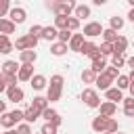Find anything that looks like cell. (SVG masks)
Returning <instances> with one entry per match:
<instances>
[{"mask_svg":"<svg viewBox=\"0 0 134 134\" xmlns=\"http://www.w3.org/2000/svg\"><path fill=\"white\" fill-rule=\"evenodd\" d=\"M63 84H65L63 75L54 73V75L50 77V82H48V90H46V98H48V103H57V100H61V94H63Z\"/></svg>","mask_w":134,"mask_h":134,"instance_id":"obj_1","label":"cell"},{"mask_svg":"<svg viewBox=\"0 0 134 134\" xmlns=\"http://www.w3.org/2000/svg\"><path fill=\"white\" fill-rule=\"evenodd\" d=\"M80 98H82L84 105L90 107V109H98V107H100V96H98V92H96L94 88H84L82 94H80Z\"/></svg>","mask_w":134,"mask_h":134,"instance_id":"obj_2","label":"cell"},{"mask_svg":"<svg viewBox=\"0 0 134 134\" xmlns=\"http://www.w3.org/2000/svg\"><path fill=\"white\" fill-rule=\"evenodd\" d=\"M80 54H84V57H90L92 61H94V59H98V57H103V54H100V50H98V46H96L94 42H90V40H86V42H84V46H82Z\"/></svg>","mask_w":134,"mask_h":134,"instance_id":"obj_3","label":"cell"},{"mask_svg":"<svg viewBox=\"0 0 134 134\" xmlns=\"http://www.w3.org/2000/svg\"><path fill=\"white\" fill-rule=\"evenodd\" d=\"M8 19H10L15 25H21V23H25V19H27V10H25L23 6H15V8H10Z\"/></svg>","mask_w":134,"mask_h":134,"instance_id":"obj_4","label":"cell"},{"mask_svg":"<svg viewBox=\"0 0 134 134\" xmlns=\"http://www.w3.org/2000/svg\"><path fill=\"white\" fill-rule=\"evenodd\" d=\"M103 25L98 23V21H90V23H86L84 25V36L86 38H96V36H103Z\"/></svg>","mask_w":134,"mask_h":134,"instance_id":"obj_5","label":"cell"},{"mask_svg":"<svg viewBox=\"0 0 134 134\" xmlns=\"http://www.w3.org/2000/svg\"><path fill=\"white\" fill-rule=\"evenodd\" d=\"M42 117H44V119H46L48 124L57 126V128H59V126L63 124V117H61V115H59V111H54L52 107H46V109L42 111Z\"/></svg>","mask_w":134,"mask_h":134,"instance_id":"obj_6","label":"cell"},{"mask_svg":"<svg viewBox=\"0 0 134 134\" xmlns=\"http://www.w3.org/2000/svg\"><path fill=\"white\" fill-rule=\"evenodd\" d=\"M6 98L17 105V103H21V100L25 98V92H23L19 86H8V88H6Z\"/></svg>","mask_w":134,"mask_h":134,"instance_id":"obj_7","label":"cell"},{"mask_svg":"<svg viewBox=\"0 0 134 134\" xmlns=\"http://www.w3.org/2000/svg\"><path fill=\"white\" fill-rule=\"evenodd\" d=\"M34 75H36V73H34V65H29V63H21V67H19V73H17L19 82H29Z\"/></svg>","mask_w":134,"mask_h":134,"instance_id":"obj_8","label":"cell"},{"mask_svg":"<svg viewBox=\"0 0 134 134\" xmlns=\"http://www.w3.org/2000/svg\"><path fill=\"white\" fill-rule=\"evenodd\" d=\"M98 115H103V117H113L115 113H117V105L115 103H111V100H103L100 103V107H98Z\"/></svg>","mask_w":134,"mask_h":134,"instance_id":"obj_9","label":"cell"},{"mask_svg":"<svg viewBox=\"0 0 134 134\" xmlns=\"http://www.w3.org/2000/svg\"><path fill=\"white\" fill-rule=\"evenodd\" d=\"M84 42H86V36H84V34H73L67 46H69V50L80 52V50H82V46H84Z\"/></svg>","mask_w":134,"mask_h":134,"instance_id":"obj_10","label":"cell"},{"mask_svg":"<svg viewBox=\"0 0 134 134\" xmlns=\"http://www.w3.org/2000/svg\"><path fill=\"white\" fill-rule=\"evenodd\" d=\"M113 82H115V80H111V77L103 71V73H98V75H96V82H94V84H96V88H98V90L107 92V90L111 88V84H113Z\"/></svg>","mask_w":134,"mask_h":134,"instance_id":"obj_11","label":"cell"},{"mask_svg":"<svg viewBox=\"0 0 134 134\" xmlns=\"http://www.w3.org/2000/svg\"><path fill=\"white\" fill-rule=\"evenodd\" d=\"M109 119H111V117H103V115H96V117L92 119V130H94L96 134H100V132H107Z\"/></svg>","mask_w":134,"mask_h":134,"instance_id":"obj_12","label":"cell"},{"mask_svg":"<svg viewBox=\"0 0 134 134\" xmlns=\"http://www.w3.org/2000/svg\"><path fill=\"white\" fill-rule=\"evenodd\" d=\"M126 50H128V38L126 36H117V40L113 42V54H126Z\"/></svg>","mask_w":134,"mask_h":134,"instance_id":"obj_13","label":"cell"},{"mask_svg":"<svg viewBox=\"0 0 134 134\" xmlns=\"http://www.w3.org/2000/svg\"><path fill=\"white\" fill-rule=\"evenodd\" d=\"M38 117H42V111H38V109H36V107H31V105L23 111V121H25V124H34Z\"/></svg>","mask_w":134,"mask_h":134,"instance_id":"obj_14","label":"cell"},{"mask_svg":"<svg viewBox=\"0 0 134 134\" xmlns=\"http://www.w3.org/2000/svg\"><path fill=\"white\" fill-rule=\"evenodd\" d=\"M42 40H46V42H57V40H59V29H57L54 25L44 27V29H42Z\"/></svg>","mask_w":134,"mask_h":134,"instance_id":"obj_15","label":"cell"},{"mask_svg":"<svg viewBox=\"0 0 134 134\" xmlns=\"http://www.w3.org/2000/svg\"><path fill=\"white\" fill-rule=\"evenodd\" d=\"M19 61H21V63H29V65H34V63L38 61V52L31 50V48L21 50V52H19Z\"/></svg>","mask_w":134,"mask_h":134,"instance_id":"obj_16","label":"cell"},{"mask_svg":"<svg viewBox=\"0 0 134 134\" xmlns=\"http://www.w3.org/2000/svg\"><path fill=\"white\" fill-rule=\"evenodd\" d=\"M29 84H31V88H34V90H38V92H40V90H44V88H46L48 80H46V75H42V73H36V75L29 80Z\"/></svg>","mask_w":134,"mask_h":134,"instance_id":"obj_17","label":"cell"},{"mask_svg":"<svg viewBox=\"0 0 134 134\" xmlns=\"http://www.w3.org/2000/svg\"><path fill=\"white\" fill-rule=\"evenodd\" d=\"M105 96H107V100H111V103H119V100H124V90L111 86V88L105 92Z\"/></svg>","mask_w":134,"mask_h":134,"instance_id":"obj_18","label":"cell"},{"mask_svg":"<svg viewBox=\"0 0 134 134\" xmlns=\"http://www.w3.org/2000/svg\"><path fill=\"white\" fill-rule=\"evenodd\" d=\"M0 126H2L4 130H10V128H15V126H17V119L13 117V113H10V111H6V113H2V115H0Z\"/></svg>","mask_w":134,"mask_h":134,"instance_id":"obj_19","label":"cell"},{"mask_svg":"<svg viewBox=\"0 0 134 134\" xmlns=\"http://www.w3.org/2000/svg\"><path fill=\"white\" fill-rule=\"evenodd\" d=\"M15 29H17V25H15L10 19H6V17H0V34L8 36V34H15Z\"/></svg>","mask_w":134,"mask_h":134,"instance_id":"obj_20","label":"cell"},{"mask_svg":"<svg viewBox=\"0 0 134 134\" xmlns=\"http://www.w3.org/2000/svg\"><path fill=\"white\" fill-rule=\"evenodd\" d=\"M67 48H69L67 44H63V42L57 40V42L50 44V54H52V57H63V54H67Z\"/></svg>","mask_w":134,"mask_h":134,"instance_id":"obj_21","label":"cell"},{"mask_svg":"<svg viewBox=\"0 0 134 134\" xmlns=\"http://www.w3.org/2000/svg\"><path fill=\"white\" fill-rule=\"evenodd\" d=\"M19 67H21V65H17V61H10V59H8V61H4V63L0 65V71H2V73H15V75H17V73H19Z\"/></svg>","mask_w":134,"mask_h":134,"instance_id":"obj_22","label":"cell"},{"mask_svg":"<svg viewBox=\"0 0 134 134\" xmlns=\"http://www.w3.org/2000/svg\"><path fill=\"white\" fill-rule=\"evenodd\" d=\"M13 48H15V44H10L8 36L0 34V54H10V52H13Z\"/></svg>","mask_w":134,"mask_h":134,"instance_id":"obj_23","label":"cell"},{"mask_svg":"<svg viewBox=\"0 0 134 134\" xmlns=\"http://www.w3.org/2000/svg\"><path fill=\"white\" fill-rule=\"evenodd\" d=\"M90 15H92V10H90V6H86V4H77L75 10H73V17H77L80 21H82V19H88Z\"/></svg>","mask_w":134,"mask_h":134,"instance_id":"obj_24","label":"cell"},{"mask_svg":"<svg viewBox=\"0 0 134 134\" xmlns=\"http://www.w3.org/2000/svg\"><path fill=\"white\" fill-rule=\"evenodd\" d=\"M90 69H92L96 75H98V73H103V71L107 69V59H105V57H98V59H94V61H92V65H90Z\"/></svg>","mask_w":134,"mask_h":134,"instance_id":"obj_25","label":"cell"},{"mask_svg":"<svg viewBox=\"0 0 134 134\" xmlns=\"http://www.w3.org/2000/svg\"><path fill=\"white\" fill-rule=\"evenodd\" d=\"M124 25H126V19H124V17H117V15H115V17H111V19H109V27H111V29H115V31L124 29Z\"/></svg>","mask_w":134,"mask_h":134,"instance_id":"obj_26","label":"cell"},{"mask_svg":"<svg viewBox=\"0 0 134 134\" xmlns=\"http://www.w3.org/2000/svg\"><path fill=\"white\" fill-rule=\"evenodd\" d=\"M117 36H119V34H117L115 29H111V27H105V29H103V42H111V44H113V42L117 40Z\"/></svg>","mask_w":134,"mask_h":134,"instance_id":"obj_27","label":"cell"},{"mask_svg":"<svg viewBox=\"0 0 134 134\" xmlns=\"http://www.w3.org/2000/svg\"><path fill=\"white\" fill-rule=\"evenodd\" d=\"M113 84H115V88H119V90H128V88H130V77L119 73V75H117V80H115Z\"/></svg>","mask_w":134,"mask_h":134,"instance_id":"obj_28","label":"cell"},{"mask_svg":"<svg viewBox=\"0 0 134 134\" xmlns=\"http://www.w3.org/2000/svg\"><path fill=\"white\" fill-rule=\"evenodd\" d=\"M48 105H50V103H48V98H46V96H34V103H31V107H36L38 111H44Z\"/></svg>","mask_w":134,"mask_h":134,"instance_id":"obj_29","label":"cell"},{"mask_svg":"<svg viewBox=\"0 0 134 134\" xmlns=\"http://www.w3.org/2000/svg\"><path fill=\"white\" fill-rule=\"evenodd\" d=\"M121 103H124V113H126L128 117H134V98L128 96V98H124Z\"/></svg>","mask_w":134,"mask_h":134,"instance_id":"obj_30","label":"cell"},{"mask_svg":"<svg viewBox=\"0 0 134 134\" xmlns=\"http://www.w3.org/2000/svg\"><path fill=\"white\" fill-rule=\"evenodd\" d=\"M82 82H84V84H94V82H96V73H94L90 67L84 69V71H82Z\"/></svg>","mask_w":134,"mask_h":134,"instance_id":"obj_31","label":"cell"},{"mask_svg":"<svg viewBox=\"0 0 134 134\" xmlns=\"http://www.w3.org/2000/svg\"><path fill=\"white\" fill-rule=\"evenodd\" d=\"M15 48H17L19 52L29 48V42H27V34H25V36H21V38H17V42H15Z\"/></svg>","mask_w":134,"mask_h":134,"instance_id":"obj_32","label":"cell"},{"mask_svg":"<svg viewBox=\"0 0 134 134\" xmlns=\"http://www.w3.org/2000/svg\"><path fill=\"white\" fill-rule=\"evenodd\" d=\"M67 29H69V31H73V34H75V31H77V29H80V19H77V17H73V15H71V17H69V19H67Z\"/></svg>","mask_w":134,"mask_h":134,"instance_id":"obj_33","label":"cell"},{"mask_svg":"<svg viewBox=\"0 0 134 134\" xmlns=\"http://www.w3.org/2000/svg\"><path fill=\"white\" fill-rule=\"evenodd\" d=\"M98 50H100L103 57H111V54H113V44H111V42H103V44L98 46Z\"/></svg>","mask_w":134,"mask_h":134,"instance_id":"obj_34","label":"cell"},{"mask_svg":"<svg viewBox=\"0 0 134 134\" xmlns=\"http://www.w3.org/2000/svg\"><path fill=\"white\" fill-rule=\"evenodd\" d=\"M67 19L69 17H59V15H54V27L61 31V29H67Z\"/></svg>","mask_w":134,"mask_h":134,"instance_id":"obj_35","label":"cell"},{"mask_svg":"<svg viewBox=\"0 0 134 134\" xmlns=\"http://www.w3.org/2000/svg\"><path fill=\"white\" fill-rule=\"evenodd\" d=\"M42 29H44V27L36 23V25H31V27H29V31H27V34H29V36H34V38H38V40H42Z\"/></svg>","mask_w":134,"mask_h":134,"instance_id":"obj_36","label":"cell"},{"mask_svg":"<svg viewBox=\"0 0 134 134\" xmlns=\"http://www.w3.org/2000/svg\"><path fill=\"white\" fill-rule=\"evenodd\" d=\"M71 36H73V31H69V29H61V31H59V42H63V44H69Z\"/></svg>","mask_w":134,"mask_h":134,"instance_id":"obj_37","label":"cell"},{"mask_svg":"<svg viewBox=\"0 0 134 134\" xmlns=\"http://www.w3.org/2000/svg\"><path fill=\"white\" fill-rule=\"evenodd\" d=\"M124 63H126V57H124V54H113V57H111V65H113V67L119 69V67H124Z\"/></svg>","mask_w":134,"mask_h":134,"instance_id":"obj_38","label":"cell"},{"mask_svg":"<svg viewBox=\"0 0 134 134\" xmlns=\"http://www.w3.org/2000/svg\"><path fill=\"white\" fill-rule=\"evenodd\" d=\"M17 134H34V132H31V124L21 121V124L17 126Z\"/></svg>","mask_w":134,"mask_h":134,"instance_id":"obj_39","label":"cell"},{"mask_svg":"<svg viewBox=\"0 0 134 134\" xmlns=\"http://www.w3.org/2000/svg\"><path fill=\"white\" fill-rule=\"evenodd\" d=\"M10 13V0H0V17Z\"/></svg>","mask_w":134,"mask_h":134,"instance_id":"obj_40","label":"cell"},{"mask_svg":"<svg viewBox=\"0 0 134 134\" xmlns=\"http://www.w3.org/2000/svg\"><path fill=\"white\" fill-rule=\"evenodd\" d=\"M105 73H107V75H109L111 80H117V75H119V69H117V67H113V65H107Z\"/></svg>","mask_w":134,"mask_h":134,"instance_id":"obj_41","label":"cell"},{"mask_svg":"<svg viewBox=\"0 0 134 134\" xmlns=\"http://www.w3.org/2000/svg\"><path fill=\"white\" fill-rule=\"evenodd\" d=\"M57 130H59L57 126H52V124H48V121H46V124L42 126V130H40V132H42V134H57Z\"/></svg>","mask_w":134,"mask_h":134,"instance_id":"obj_42","label":"cell"},{"mask_svg":"<svg viewBox=\"0 0 134 134\" xmlns=\"http://www.w3.org/2000/svg\"><path fill=\"white\" fill-rule=\"evenodd\" d=\"M4 80H6L8 86H17V82H19V77L15 73H4Z\"/></svg>","mask_w":134,"mask_h":134,"instance_id":"obj_43","label":"cell"},{"mask_svg":"<svg viewBox=\"0 0 134 134\" xmlns=\"http://www.w3.org/2000/svg\"><path fill=\"white\" fill-rule=\"evenodd\" d=\"M107 132H111V134H115V132H119V126H117V119H109V126H107Z\"/></svg>","mask_w":134,"mask_h":134,"instance_id":"obj_44","label":"cell"},{"mask_svg":"<svg viewBox=\"0 0 134 134\" xmlns=\"http://www.w3.org/2000/svg\"><path fill=\"white\" fill-rule=\"evenodd\" d=\"M10 113H13V117L17 119V126H19V124L23 121V111H19V109H15V111H10Z\"/></svg>","mask_w":134,"mask_h":134,"instance_id":"obj_45","label":"cell"},{"mask_svg":"<svg viewBox=\"0 0 134 134\" xmlns=\"http://www.w3.org/2000/svg\"><path fill=\"white\" fill-rule=\"evenodd\" d=\"M6 88H8V84H6V80H4V73L0 71V92H6Z\"/></svg>","mask_w":134,"mask_h":134,"instance_id":"obj_46","label":"cell"},{"mask_svg":"<svg viewBox=\"0 0 134 134\" xmlns=\"http://www.w3.org/2000/svg\"><path fill=\"white\" fill-rule=\"evenodd\" d=\"M57 4H59L57 0H44V6H46V8H50V10H52V8L57 6Z\"/></svg>","mask_w":134,"mask_h":134,"instance_id":"obj_47","label":"cell"},{"mask_svg":"<svg viewBox=\"0 0 134 134\" xmlns=\"http://www.w3.org/2000/svg\"><path fill=\"white\" fill-rule=\"evenodd\" d=\"M2 113H6V103H4V100H0V115H2Z\"/></svg>","mask_w":134,"mask_h":134,"instance_id":"obj_48","label":"cell"},{"mask_svg":"<svg viewBox=\"0 0 134 134\" xmlns=\"http://www.w3.org/2000/svg\"><path fill=\"white\" fill-rule=\"evenodd\" d=\"M126 63H128V67H130V69H134V57H130V59H126Z\"/></svg>","mask_w":134,"mask_h":134,"instance_id":"obj_49","label":"cell"},{"mask_svg":"<svg viewBox=\"0 0 134 134\" xmlns=\"http://www.w3.org/2000/svg\"><path fill=\"white\" fill-rule=\"evenodd\" d=\"M128 21L134 23V8H130V13H128Z\"/></svg>","mask_w":134,"mask_h":134,"instance_id":"obj_50","label":"cell"},{"mask_svg":"<svg viewBox=\"0 0 134 134\" xmlns=\"http://www.w3.org/2000/svg\"><path fill=\"white\" fill-rule=\"evenodd\" d=\"M109 0H92V4H96V6H103V4H107Z\"/></svg>","mask_w":134,"mask_h":134,"instance_id":"obj_51","label":"cell"},{"mask_svg":"<svg viewBox=\"0 0 134 134\" xmlns=\"http://www.w3.org/2000/svg\"><path fill=\"white\" fill-rule=\"evenodd\" d=\"M128 77H130V84H134V69H130V73H128Z\"/></svg>","mask_w":134,"mask_h":134,"instance_id":"obj_52","label":"cell"},{"mask_svg":"<svg viewBox=\"0 0 134 134\" xmlns=\"http://www.w3.org/2000/svg\"><path fill=\"white\" fill-rule=\"evenodd\" d=\"M128 90H130V96L134 98V84H130V88H128Z\"/></svg>","mask_w":134,"mask_h":134,"instance_id":"obj_53","label":"cell"},{"mask_svg":"<svg viewBox=\"0 0 134 134\" xmlns=\"http://www.w3.org/2000/svg\"><path fill=\"white\" fill-rule=\"evenodd\" d=\"M2 134H17V130H13V128H10V130H4Z\"/></svg>","mask_w":134,"mask_h":134,"instance_id":"obj_54","label":"cell"},{"mask_svg":"<svg viewBox=\"0 0 134 134\" xmlns=\"http://www.w3.org/2000/svg\"><path fill=\"white\" fill-rule=\"evenodd\" d=\"M128 4H130V8H134V0H128Z\"/></svg>","mask_w":134,"mask_h":134,"instance_id":"obj_55","label":"cell"},{"mask_svg":"<svg viewBox=\"0 0 134 134\" xmlns=\"http://www.w3.org/2000/svg\"><path fill=\"white\" fill-rule=\"evenodd\" d=\"M100 134H111V132H100Z\"/></svg>","mask_w":134,"mask_h":134,"instance_id":"obj_56","label":"cell"},{"mask_svg":"<svg viewBox=\"0 0 134 134\" xmlns=\"http://www.w3.org/2000/svg\"><path fill=\"white\" fill-rule=\"evenodd\" d=\"M115 134H124V132H115Z\"/></svg>","mask_w":134,"mask_h":134,"instance_id":"obj_57","label":"cell"},{"mask_svg":"<svg viewBox=\"0 0 134 134\" xmlns=\"http://www.w3.org/2000/svg\"><path fill=\"white\" fill-rule=\"evenodd\" d=\"M38 134H42V132H38Z\"/></svg>","mask_w":134,"mask_h":134,"instance_id":"obj_58","label":"cell"},{"mask_svg":"<svg viewBox=\"0 0 134 134\" xmlns=\"http://www.w3.org/2000/svg\"><path fill=\"white\" fill-rule=\"evenodd\" d=\"M132 119H134V117H132Z\"/></svg>","mask_w":134,"mask_h":134,"instance_id":"obj_59","label":"cell"}]
</instances>
